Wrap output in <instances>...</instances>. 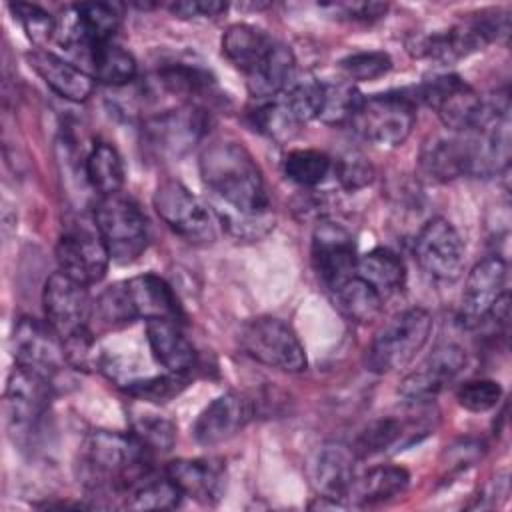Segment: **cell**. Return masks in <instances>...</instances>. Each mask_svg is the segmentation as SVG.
Masks as SVG:
<instances>
[{"instance_id":"obj_1","label":"cell","mask_w":512,"mask_h":512,"mask_svg":"<svg viewBox=\"0 0 512 512\" xmlns=\"http://www.w3.org/2000/svg\"><path fill=\"white\" fill-rule=\"evenodd\" d=\"M198 168L214 216L230 236L258 240L274 228L262 170L240 142H210L200 152Z\"/></svg>"},{"instance_id":"obj_2","label":"cell","mask_w":512,"mask_h":512,"mask_svg":"<svg viewBox=\"0 0 512 512\" xmlns=\"http://www.w3.org/2000/svg\"><path fill=\"white\" fill-rule=\"evenodd\" d=\"M150 452L130 432L94 430L78 452V478L88 494L120 496L148 476Z\"/></svg>"},{"instance_id":"obj_3","label":"cell","mask_w":512,"mask_h":512,"mask_svg":"<svg viewBox=\"0 0 512 512\" xmlns=\"http://www.w3.org/2000/svg\"><path fill=\"white\" fill-rule=\"evenodd\" d=\"M42 308L46 322L64 340L68 362L82 364L92 350V334L88 328L92 316V300L88 286L68 278L58 270L50 274L44 284Z\"/></svg>"},{"instance_id":"obj_4","label":"cell","mask_w":512,"mask_h":512,"mask_svg":"<svg viewBox=\"0 0 512 512\" xmlns=\"http://www.w3.org/2000/svg\"><path fill=\"white\" fill-rule=\"evenodd\" d=\"M98 312L108 324H126L136 318L178 320L180 304L168 282L148 272L106 288L98 300Z\"/></svg>"},{"instance_id":"obj_5","label":"cell","mask_w":512,"mask_h":512,"mask_svg":"<svg viewBox=\"0 0 512 512\" xmlns=\"http://www.w3.org/2000/svg\"><path fill=\"white\" fill-rule=\"evenodd\" d=\"M432 332V316L424 308H408L396 314L374 336L366 350V366L376 374L406 368L424 348Z\"/></svg>"},{"instance_id":"obj_6","label":"cell","mask_w":512,"mask_h":512,"mask_svg":"<svg viewBox=\"0 0 512 512\" xmlns=\"http://www.w3.org/2000/svg\"><path fill=\"white\" fill-rule=\"evenodd\" d=\"M94 224L114 262H134L148 246V220L140 206L118 194L100 196L94 208Z\"/></svg>"},{"instance_id":"obj_7","label":"cell","mask_w":512,"mask_h":512,"mask_svg":"<svg viewBox=\"0 0 512 512\" xmlns=\"http://www.w3.org/2000/svg\"><path fill=\"white\" fill-rule=\"evenodd\" d=\"M240 348L256 362L282 370L302 372L306 370V352L296 332L274 316H258L240 328Z\"/></svg>"},{"instance_id":"obj_8","label":"cell","mask_w":512,"mask_h":512,"mask_svg":"<svg viewBox=\"0 0 512 512\" xmlns=\"http://www.w3.org/2000/svg\"><path fill=\"white\" fill-rule=\"evenodd\" d=\"M352 128L376 146L402 144L416 124V102L402 92L364 98L352 118Z\"/></svg>"},{"instance_id":"obj_9","label":"cell","mask_w":512,"mask_h":512,"mask_svg":"<svg viewBox=\"0 0 512 512\" xmlns=\"http://www.w3.org/2000/svg\"><path fill=\"white\" fill-rule=\"evenodd\" d=\"M52 382L20 366L8 378L4 392L6 428L14 444H28L40 430L50 404Z\"/></svg>"},{"instance_id":"obj_10","label":"cell","mask_w":512,"mask_h":512,"mask_svg":"<svg viewBox=\"0 0 512 512\" xmlns=\"http://www.w3.org/2000/svg\"><path fill=\"white\" fill-rule=\"evenodd\" d=\"M152 204L162 222L186 242L212 244L216 240L214 212L182 182H160L154 192Z\"/></svg>"},{"instance_id":"obj_11","label":"cell","mask_w":512,"mask_h":512,"mask_svg":"<svg viewBox=\"0 0 512 512\" xmlns=\"http://www.w3.org/2000/svg\"><path fill=\"white\" fill-rule=\"evenodd\" d=\"M420 98L436 112L440 122L454 132H468L480 124L486 102L456 74L436 76L420 90Z\"/></svg>"},{"instance_id":"obj_12","label":"cell","mask_w":512,"mask_h":512,"mask_svg":"<svg viewBox=\"0 0 512 512\" xmlns=\"http://www.w3.org/2000/svg\"><path fill=\"white\" fill-rule=\"evenodd\" d=\"M12 350L16 366L30 370L50 382L68 362L64 340L46 320L42 322L36 318H20L14 328Z\"/></svg>"},{"instance_id":"obj_13","label":"cell","mask_w":512,"mask_h":512,"mask_svg":"<svg viewBox=\"0 0 512 512\" xmlns=\"http://www.w3.org/2000/svg\"><path fill=\"white\" fill-rule=\"evenodd\" d=\"M508 32V18L500 14H478L444 32L432 34L422 42V54L440 62L452 64L468 54L482 50L490 42Z\"/></svg>"},{"instance_id":"obj_14","label":"cell","mask_w":512,"mask_h":512,"mask_svg":"<svg viewBox=\"0 0 512 512\" xmlns=\"http://www.w3.org/2000/svg\"><path fill=\"white\" fill-rule=\"evenodd\" d=\"M206 128V112L196 104H182L152 116L144 124V140L158 156L178 158L202 140Z\"/></svg>"},{"instance_id":"obj_15","label":"cell","mask_w":512,"mask_h":512,"mask_svg":"<svg viewBox=\"0 0 512 512\" xmlns=\"http://www.w3.org/2000/svg\"><path fill=\"white\" fill-rule=\"evenodd\" d=\"M414 256L420 268L434 280L452 282L464 270V242L446 218L428 220L416 240Z\"/></svg>"},{"instance_id":"obj_16","label":"cell","mask_w":512,"mask_h":512,"mask_svg":"<svg viewBox=\"0 0 512 512\" xmlns=\"http://www.w3.org/2000/svg\"><path fill=\"white\" fill-rule=\"evenodd\" d=\"M110 260L112 258L96 224L92 228L84 224L72 226L58 238L56 262L60 272L84 286L100 282Z\"/></svg>"},{"instance_id":"obj_17","label":"cell","mask_w":512,"mask_h":512,"mask_svg":"<svg viewBox=\"0 0 512 512\" xmlns=\"http://www.w3.org/2000/svg\"><path fill=\"white\" fill-rule=\"evenodd\" d=\"M508 266L498 256H488L468 272L462 300L460 320L464 326H478L492 316L498 300L508 294Z\"/></svg>"},{"instance_id":"obj_18","label":"cell","mask_w":512,"mask_h":512,"mask_svg":"<svg viewBox=\"0 0 512 512\" xmlns=\"http://www.w3.org/2000/svg\"><path fill=\"white\" fill-rule=\"evenodd\" d=\"M356 246L352 234L334 222H320L312 234V264L320 280L334 290L356 274Z\"/></svg>"},{"instance_id":"obj_19","label":"cell","mask_w":512,"mask_h":512,"mask_svg":"<svg viewBox=\"0 0 512 512\" xmlns=\"http://www.w3.org/2000/svg\"><path fill=\"white\" fill-rule=\"evenodd\" d=\"M466 364V352L456 344H442L430 352V356L410 372L398 394L412 404L432 400L446 384H450Z\"/></svg>"},{"instance_id":"obj_20","label":"cell","mask_w":512,"mask_h":512,"mask_svg":"<svg viewBox=\"0 0 512 512\" xmlns=\"http://www.w3.org/2000/svg\"><path fill=\"white\" fill-rule=\"evenodd\" d=\"M252 400L240 392H226L214 398L194 420L192 436L202 446H214L236 436L252 418Z\"/></svg>"},{"instance_id":"obj_21","label":"cell","mask_w":512,"mask_h":512,"mask_svg":"<svg viewBox=\"0 0 512 512\" xmlns=\"http://www.w3.org/2000/svg\"><path fill=\"white\" fill-rule=\"evenodd\" d=\"M166 476L176 484L182 496H190L200 504H216L226 486L224 466L212 458H178L168 462Z\"/></svg>"},{"instance_id":"obj_22","label":"cell","mask_w":512,"mask_h":512,"mask_svg":"<svg viewBox=\"0 0 512 512\" xmlns=\"http://www.w3.org/2000/svg\"><path fill=\"white\" fill-rule=\"evenodd\" d=\"M28 62L44 84L66 100L84 102L94 90V78L90 72L52 52L34 50L28 54Z\"/></svg>"},{"instance_id":"obj_23","label":"cell","mask_w":512,"mask_h":512,"mask_svg":"<svg viewBox=\"0 0 512 512\" xmlns=\"http://www.w3.org/2000/svg\"><path fill=\"white\" fill-rule=\"evenodd\" d=\"M454 138H438L430 142L420 158L422 170L440 182L454 180L464 174H474L472 146L466 132H458Z\"/></svg>"},{"instance_id":"obj_24","label":"cell","mask_w":512,"mask_h":512,"mask_svg":"<svg viewBox=\"0 0 512 512\" xmlns=\"http://www.w3.org/2000/svg\"><path fill=\"white\" fill-rule=\"evenodd\" d=\"M356 452L342 442H328L320 448L314 464V480L322 498L340 500L348 496L356 476H354Z\"/></svg>"},{"instance_id":"obj_25","label":"cell","mask_w":512,"mask_h":512,"mask_svg":"<svg viewBox=\"0 0 512 512\" xmlns=\"http://www.w3.org/2000/svg\"><path fill=\"white\" fill-rule=\"evenodd\" d=\"M276 40L258 26L232 24L222 36V54L244 76L256 72L272 54Z\"/></svg>"},{"instance_id":"obj_26","label":"cell","mask_w":512,"mask_h":512,"mask_svg":"<svg viewBox=\"0 0 512 512\" xmlns=\"http://www.w3.org/2000/svg\"><path fill=\"white\" fill-rule=\"evenodd\" d=\"M146 338L158 364L168 372L184 374L196 362V350L184 336L178 320H148Z\"/></svg>"},{"instance_id":"obj_27","label":"cell","mask_w":512,"mask_h":512,"mask_svg":"<svg viewBox=\"0 0 512 512\" xmlns=\"http://www.w3.org/2000/svg\"><path fill=\"white\" fill-rule=\"evenodd\" d=\"M294 74L296 58L292 50L276 42L268 60L256 72L246 76V86L254 98H276L294 82Z\"/></svg>"},{"instance_id":"obj_28","label":"cell","mask_w":512,"mask_h":512,"mask_svg":"<svg viewBox=\"0 0 512 512\" xmlns=\"http://www.w3.org/2000/svg\"><path fill=\"white\" fill-rule=\"evenodd\" d=\"M356 274L366 280L384 300L402 290L406 280L402 258L388 248H374L364 256H358Z\"/></svg>"},{"instance_id":"obj_29","label":"cell","mask_w":512,"mask_h":512,"mask_svg":"<svg viewBox=\"0 0 512 512\" xmlns=\"http://www.w3.org/2000/svg\"><path fill=\"white\" fill-rule=\"evenodd\" d=\"M408 482H410V474L404 468L382 464V466L370 468L362 478L354 480L348 496L360 506L380 504L400 496L406 490Z\"/></svg>"},{"instance_id":"obj_30","label":"cell","mask_w":512,"mask_h":512,"mask_svg":"<svg viewBox=\"0 0 512 512\" xmlns=\"http://www.w3.org/2000/svg\"><path fill=\"white\" fill-rule=\"evenodd\" d=\"M332 294L338 310L352 322L370 324L382 314L384 298L358 274L338 284Z\"/></svg>"},{"instance_id":"obj_31","label":"cell","mask_w":512,"mask_h":512,"mask_svg":"<svg viewBox=\"0 0 512 512\" xmlns=\"http://www.w3.org/2000/svg\"><path fill=\"white\" fill-rule=\"evenodd\" d=\"M90 74L94 80L108 86H124L136 76L134 56L114 42L94 44L88 50Z\"/></svg>"},{"instance_id":"obj_32","label":"cell","mask_w":512,"mask_h":512,"mask_svg":"<svg viewBox=\"0 0 512 512\" xmlns=\"http://www.w3.org/2000/svg\"><path fill=\"white\" fill-rule=\"evenodd\" d=\"M84 172L90 186L100 196L118 194L124 184V162L118 150L108 142H96L84 160Z\"/></svg>"},{"instance_id":"obj_33","label":"cell","mask_w":512,"mask_h":512,"mask_svg":"<svg viewBox=\"0 0 512 512\" xmlns=\"http://www.w3.org/2000/svg\"><path fill=\"white\" fill-rule=\"evenodd\" d=\"M182 500V492L176 484L164 478H142L130 492L126 506L132 510H170L176 508Z\"/></svg>"},{"instance_id":"obj_34","label":"cell","mask_w":512,"mask_h":512,"mask_svg":"<svg viewBox=\"0 0 512 512\" xmlns=\"http://www.w3.org/2000/svg\"><path fill=\"white\" fill-rule=\"evenodd\" d=\"M278 98L284 102L292 118L302 126L312 118H318L324 98V84L314 78L294 80Z\"/></svg>"},{"instance_id":"obj_35","label":"cell","mask_w":512,"mask_h":512,"mask_svg":"<svg viewBox=\"0 0 512 512\" xmlns=\"http://www.w3.org/2000/svg\"><path fill=\"white\" fill-rule=\"evenodd\" d=\"M332 168V160L312 148H298L286 154L284 158V174L288 180L300 186H318L324 182Z\"/></svg>"},{"instance_id":"obj_36","label":"cell","mask_w":512,"mask_h":512,"mask_svg":"<svg viewBox=\"0 0 512 512\" xmlns=\"http://www.w3.org/2000/svg\"><path fill=\"white\" fill-rule=\"evenodd\" d=\"M362 100L364 98L350 82L324 84V98L318 118L324 124H350Z\"/></svg>"},{"instance_id":"obj_37","label":"cell","mask_w":512,"mask_h":512,"mask_svg":"<svg viewBox=\"0 0 512 512\" xmlns=\"http://www.w3.org/2000/svg\"><path fill=\"white\" fill-rule=\"evenodd\" d=\"M132 434L142 442V446L152 452H168L176 440V426L158 414L144 412L134 418Z\"/></svg>"},{"instance_id":"obj_38","label":"cell","mask_w":512,"mask_h":512,"mask_svg":"<svg viewBox=\"0 0 512 512\" xmlns=\"http://www.w3.org/2000/svg\"><path fill=\"white\" fill-rule=\"evenodd\" d=\"M340 72L350 82H366L384 76L392 68V60L386 52L370 50V52H354L338 62Z\"/></svg>"},{"instance_id":"obj_39","label":"cell","mask_w":512,"mask_h":512,"mask_svg":"<svg viewBox=\"0 0 512 512\" xmlns=\"http://www.w3.org/2000/svg\"><path fill=\"white\" fill-rule=\"evenodd\" d=\"M402 422L396 418H380L376 422H372L356 440V448L354 452L360 458L366 456H374L380 454L384 450H388L390 446H394L400 436H402Z\"/></svg>"},{"instance_id":"obj_40","label":"cell","mask_w":512,"mask_h":512,"mask_svg":"<svg viewBox=\"0 0 512 512\" xmlns=\"http://www.w3.org/2000/svg\"><path fill=\"white\" fill-rule=\"evenodd\" d=\"M10 10L26 30V36L36 44L48 42L58 30V22L36 4L16 2V4H10Z\"/></svg>"},{"instance_id":"obj_41","label":"cell","mask_w":512,"mask_h":512,"mask_svg":"<svg viewBox=\"0 0 512 512\" xmlns=\"http://www.w3.org/2000/svg\"><path fill=\"white\" fill-rule=\"evenodd\" d=\"M502 398V386L496 380H470L458 390V404L470 412H488Z\"/></svg>"},{"instance_id":"obj_42","label":"cell","mask_w":512,"mask_h":512,"mask_svg":"<svg viewBox=\"0 0 512 512\" xmlns=\"http://www.w3.org/2000/svg\"><path fill=\"white\" fill-rule=\"evenodd\" d=\"M186 386V378L184 374H174L170 372L168 376H154L148 380H140V382H130L126 386V392L144 400H152V402H166L172 396H176L182 388Z\"/></svg>"},{"instance_id":"obj_43","label":"cell","mask_w":512,"mask_h":512,"mask_svg":"<svg viewBox=\"0 0 512 512\" xmlns=\"http://www.w3.org/2000/svg\"><path fill=\"white\" fill-rule=\"evenodd\" d=\"M336 176L346 190H358L370 184L374 172L372 166L360 154H348L338 160Z\"/></svg>"},{"instance_id":"obj_44","label":"cell","mask_w":512,"mask_h":512,"mask_svg":"<svg viewBox=\"0 0 512 512\" xmlns=\"http://www.w3.org/2000/svg\"><path fill=\"white\" fill-rule=\"evenodd\" d=\"M224 10L226 4L218 0H184L170 4V12L178 18H214Z\"/></svg>"},{"instance_id":"obj_45","label":"cell","mask_w":512,"mask_h":512,"mask_svg":"<svg viewBox=\"0 0 512 512\" xmlns=\"http://www.w3.org/2000/svg\"><path fill=\"white\" fill-rule=\"evenodd\" d=\"M334 8L338 14L350 18V20H376L380 16H384L386 12V4H376V2H356V4H336L330 6Z\"/></svg>"}]
</instances>
